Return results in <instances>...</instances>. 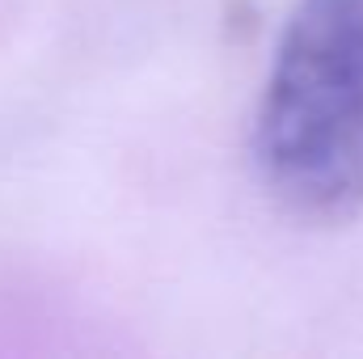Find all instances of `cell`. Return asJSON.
I'll list each match as a JSON object with an SVG mask.
<instances>
[{
	"label": "cell",
	"instance_id": "cell-1",
	"mask_svg": "<svg viewBox=\"0 0 363 359\" xmlns=\"http://www.w3.org/2000/svg\"><path fill=\"white\" fill-rule=\"evenodd\" d=\"M271 194L313 224L363 207V0H300L254 118Z\"/></svg>",
	"mask_w": 363,
	"mask_h": 359
}]
</instances>
